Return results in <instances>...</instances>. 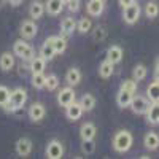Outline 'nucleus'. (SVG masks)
Masks as SVG:
<instances>
[{
	"label": "nucleus",
	"instance_id": "28",
	"mask_svg": "<svg viewBox=\"0 0 159 159\" xmlns=\"http://www.w3.org/2000/svg\"><path fill=\"white\" fill-rule=\"evenodd\" d=\"M91 29H92V22H91L89 18H81L76 22V30L80 34H88Z\"/></svg>",
	"mask_w": 159,
	"mask_h": 159
},
{
	"label": "nucleus",
	"instance_id": "26",
	"mask_svg": "<svg viewBox=\"0 0 159 159\" xmlns=\"http://www.w3.org/2000/svg\"><path fill=\"white\" fill-rule=\"evenodd\" d=\"M80 105H81L83 111H91L92 108L96 107V99H94V96L84 94V96L81 97V100H80Z\"/></svg>",
	"mask_w": 159,
	"mask_h": 159
},
{
	"label": "nucleus",
	"instance_id": "18",
	"mask_svg": "<svg viewBox=\"0 0 159 159\" xmlns=\"http://www.w3.org/2000/svg\"><path fill=\"white\" fill-rule=\"evenodd\" d=\"M45 10L49 13L51 16H57V15H61L62 10H64V3L61 2V0H46Z\"/></svg>",
	"mask_w": 159,
	"mask_h": 159
},
{
	"label": "nucleus",
	"instance_id": "20",
	"mask_svg": "<svg viewBox=\"0 0 159 159\" xmlns=\"http://www.w3.org/2000/svg\"><path fill=\"white\" fill-rule=\"evenodd\" d=\"M45 13V3H42L40 0H34L29 7V15L32 19H40Z\"/></svg>",
	"mask_w": 159,
	"mask_h": 159
},
{
	"label": "nucleus",
	"instance_id": "43",
	"mask_svg": "<svg viewBox=\"0 0 159 159\" xmlns=\"http://www.w3.org/2000/svg\"><path fill=\"white\" fill-rule=\"evenodd\" d=\"M154 65H156V67H159V56L156 57V62H154Z\"/></svg>",
	"mask_w": 159,
	"mask_h": 159
},
{
	"label": "nucleus",
	"instance_id": "39",
	"mask_svg": "<svg viewBox=\"0 0 159 159\" xmlns=\"http://www.w3.org/2000/svg\"><path fill=\"white\" fill-rule=\"evenodd\" d=\"M67 10L70 11V13H76V11H80V7H81V3H80V0H69L67 3Z\"/></svg>",
	"mask_w": 159,
	"mask_h": 159
},
{
	"label": "nucleus",
	"instance_id": "17",
	"mask_svg": "<svg viewBox=\"0 0 159 159\" xmlns=\"http://www.w3.org/2000/svg\"><path fill=\"white\" fill-rule=\"evenodd\" d=\"M65 81H67L69 86H76L80 84V81H81V72H80L76 67H72L67 70V73H65Z\"/></svg>",
	"mask_w": 159,
	"mask_h": 159
},
{
	"label": "nucleus",
	"instance_id": "32",
	"mask_svg": "<svg viewBox=\"0 0 159 159\" xmlns=\"http://www.w3.org/2000/svg\"><path fill=\"white\" fill-rule=\"evenodd\" d=\"M147 67L145 65H142V64H139V65H135L134 67V72H132V76H134V80L135 81H142V80L147 76Z\"/></svg>",
	"mask_w": 159,
	"mask_h": 159
},
{
	"label": "nucleus",
	"instance_id": "29",
	"mask_svg": "<svg viewBox=\"0 0 159 159\" xmlns=\"http://www.w3.org/2000/svg\"><path fill=\"white\" fill-rule=\"evenodd\" d=\"M157 15H159V5H157L156 2H148L147 7H145V16L150 18V19H153V18H156Z\"/></svg>",
	"mask_w": 159,
	"mask_h": 159
},
{
	"label": "nucleus",
	"instance_id": "34",
	"mask_svg": "<svg viewBox=\"0 0 159 159\" xmlns=\"http://www.w3.org/2000/svg\"><path fill=\"white\" fill-rule=\"evenodd\" d=\"M81 150L84 154H92L96 151V143L94 140H83L81 142Z\"/></svg>",
	"mask_w": 159,
	"mask_h": 159
},
{
	"label": "nucleus",
	"instance_id": "24",
	"mask_svg": "<svg viewBox=\"0 0 159 159\" xmlns=\"http://www.w3.org/2000/svg\"><path fill=\"white\" fill-rule=\"evenodd\" d=\"M113 72H115V64H111L110 61H102L100 62V65H99V75L105 80V78H110L111 75H113Z\"/></svg>",
	"mask_w": 159,
	"mask_h": 159
},
{
	"label": "nucleus",
	"instance_id": "25",
	"mask_svg": "<svg viewBox=\"0 0 159 159\" xmlns=\"http://www.w3.org/2000/svg\"><path fill=\"white\" fill-rule=\"evenodd\" d=\"M45 69H46V61H45L43 57L38 56V57H34V59L30 61L29 70H30L32 73H43Z\"/></svg>",
	"mask_w": 159,
	"mask_h": 159
},
{
	"label": "nucleus",
	"instance_id": "13",
	"mask_svg": "<svg viewBox=\"0 0 159 159\" xmlns=\"http://www.w3.org/2000/svg\"><path fill=\"white\" fill-rule=\"evenodd\" d=\"M75 30H76V21H75L73 18L67 16V18H64V19L61 21V32H62L64 37L72 35Z\"/></svg>",
	"mask_w": 159,
	"mask_h": 159
},
{
	"label": "nucleus",
	"instance_id": "9",
	"mask_svg": "<svg viewBox=\"0 0 159 159\" xmlns=\"http://www.w3.org/2000/svg\"><path fill=\"white\" fill-rule=\"evenodd\" d=\"M145 116H147V121L151 126H157L159 124V102L150 103L147 111H145Z\"/></svg>",
	"mask_w": 159,
	"mask_h": 159
},
{
	"label": "nucleus",
	"instance_id": "30",
	"mask_svg": "<svg viewBox=\"0 0 159 159\" xmlns=\"http://www.w3.org/2000/svg\"><path fill=\"white\" fill-rule=\"evenodd\" d=\"M105 38H107V30H105L102 25H97V27L92 30V40L100 43V42H105Z\"/></svg>",
	"mask_w": 159,
	"mask_h": 159
},
{
	"label": "nucleus",
	"instance_id": "6",
	"mask_svg": "<svg viewBox=\"0 0 159 159\" xmlns=\"http://www.w3.org/2000/svg\"><path fill=\"white\" fill-rule=\"evenodd\" d=\"M38 32V27H37V24L34 22V19H27V21H24L21 24V29H19V34L24 40H30L37 35Z\"/></svg>",
	"mask_w": 159,
	"mask_h": 159
},
{
	"label": "nucleus",
	"instance_id": "27",
	"mask_svg": "<svg viewBox=\"0 0 159 159\" xmlns=\"http://www.w3.org/2000/svg\"><path fill=\"white\" fill-rule=\"evenodd\" d=\"M147 96L151 102H159V81H153L148 89H147Z\"/></svg>",
	"mask_w": 159,
	"mask_h": 159
},
{
	"label": "nucleus",
	"instance_id": "33",
	"mask_svg": "<svg viewBox=\"0 0 159 159\" xmlns=\"http://www.w3.org/2000/svg\"><path fill=\"white\" fill-rule=\"evenodd\" d=\"M45 75L43 73H32V86L35 89H42L45 88Z\"/></svg>",
	"mask_w": 159,
	"mask_h": 159
},
{
	"label": "nucleus",
	"instance_id": "14",
	"mask_svg": "<svg viewBox=\"0 0 159 159\" xmlns=\"http://www.w3.org/2000/svg\"><path fill=\"white\" fill-rule=\"evenodd\" d=\"M107 61H110L111 64H119L123 61V48L121 46H118V45H113L108 48L107 51Z\"/></svg>",
	"mask_w": 159,
	"mask_h": 159
},
{
	"label": "nucleus",
	"instance_id": "35",
	"mask_svg": "<svg viewBox=\"0 0 159 159\" xmlns=\"http://www.w3.org/2000/svg\"><path fill=\"white\" fill-rule=\"evenodd\" d=\"M27 45L29 43H25L24 40H18V42L13 45V54H16L18 57H21V54L24 52V49L27 48Z\"/></svg>",
	"mask_w": 159,
	"mask_h": 159
},
{
	"label": "nucleus",
	"instance_id": "15",
	"mask_svg": "<svg viewBox=\"0 0 159 159\" xmlns=\"http://www.w3.org/2000/svg\"><path fill=\"white\" fill-rule=\"evenodd\" d=\"M96 134H97V129L92 123H84L81 126V129H80V137H81V140H94Z\"/></svg>",
	"mask_w": 159,
	"mask_h": 159
},
{
	"label": "nucleus",
	"instance_id": "42",
	"mask_svg": "<svg viewBox=\"0 0 159 159\" xmlns=\"http://www.w3.org/2000/svg\"><path fill=\"white\" fill-rule=\"evenodd\" d=\"M154 80L159 81V67H154Z\"/></svg>",
	"mask_w": 159,
	"mask_h": 159
},
{
	"label": "nucleus",
	"instance_id": "8",
	"mask_svg": "<svg viewBox=\"0 0 159 159\" xmlns=\"http://www.w3.org/2000/svg\"><path fill=\"white\" fill-rule=\"evenodd\" d=\"M45 115H46V108H45L43 103L35 102V103H32L30 107H29V118L32 119L34 123L42 121V119L45 118Z\"/></svg>",
	"mask_w": 159,
	"mask_h": 159
},
{
	"label": "nucleus",
	"instance_id": "19",
	"mask_svg": "<svg viewBox=\"0 0 159 159\" xmlns=\"http://www.w3.org/2000/svg\"><path fill=\"white\" fill-rule=\"evenodd\" d=\"M132 96H134L132 92L124 91V89L119 88V91H118V96H116V103H118V107H119V108H127V107H129V103H130Z\"/></svg>",
	"mask_w": 159,
	"mask_h": 159
},
{
	"label": "nucleus",
	"instance_id": "31",
	"mask_svg": "<svg viewBox=\"0 0 159 159\" xmlns=\"http://www.w3.org/2000/svg\"><path fill=\"white\" fill-rule=\"evenodd\" d=\"M45 88H46L48 91L57 89V88H59V78H57L56 75H48V76L45 78Z\"/></svg>",
	"mask_w": 159,
	"mask_h": 159
},
{
	"label": "nucleus",
	"instance_id": "41",
	"mask_svg": "<svg viewBox=\"0 0 159 159\" xmlns=\"http://www.w3.org/2000/svg\"><path fill=\"white\" fill-rule=\"evenodd\" d=\"M134 0H119V5H121V8H124V7H127V5H130Z\"/></svg>",
	"mask_w": 159,
	"mask_h": 159
},
{
	"label": "nucleus",
	"instance_id": "21",
	"mask_svg": "<svg viewBox=\"0 0 159 159\" xmlns=\"http://www.w3.org/2000/svg\"><path fill=\"white\" fill-rule=\"evenodd\" d=\"M103 8H105V3L100 2V0H89V3L86 5V10L91 16H100L103 13Z\"/></svg>",
	"mask_w": 159,
	"mask_h": 159
},
{
	"label": "nucleus",
	"instance_id": "4",
	"mask_svg": "<svg viewBox=\"0 0 159 159\" xmlns=\"http://www.w3.org/2000/svg\"><path fill=\"white\" fill-rule=\"evenodd\" d=\"M148 100L145 99V97H142V96H132V99H130V103H129V107H130V110L134 111L135 115H145V111H147V108H148Z\"/></svg>",
	"mask_w": 159,
	"mask_h": 159
},
{
	"label": "nucleus",
	"instance_id": "2",
	"mask_svg": "<svg viewBox=\"0 0 159 159\" xmlns=\"http://www.w3.org/2000/svg\"><path fill=\"white\" fill-rule=\"evenodd\" d=\"M134 137L129 130H118L113 137V148L118 153H127L132 148Z\"/></svg>",
	"mask_w": 159,
	"mask_h": 159
},
{
	"label": "nucleus",
	"instance_id": "3",
	"mask_svg": "<svg viewBox=\"0 0 159 159\" xmlns=\"http://www.w3.org/2000/svg\"><path fill=\"white\" fill-rule=\"evenodd\" d=\"M140 13H142V8L134 0L130 5L123 8V19H124L126 24H135L139 21V18H140Z\"/></svg>",
	"mask_w": 159,
	"mask_h": 159
},
{
	"label": "nucleus",
	"instance_id": "11",
	"mask_svg": "<svg viewBox=\"0 0 159 159\" xmlns=\"http://www.w3.org/2000/svg\"><path fill=\"white\" fill-rule=\"evenodd\" d=\"M30 151H32V142L29 139H25V137H21L16 142V153H18V156L25 157V156L30 154Z\"/></svg>",
	"mask_w": 159,
	"mask_h": 159
},
{
	"label": "nucleus",
	"instance_id": "10",
	"mask_svg": "<svg viewBox=\"0 0 159 159\" xmlns=\"http://www.w3.org/2000/svg\"><path fill=\"white\" fill-rule=\"evenodd\" d=\"M83 115V108L81 105H80V102H72L70 105H67L65 107V116H67L70 121H76V119H80Z\"/></svg>",
	"mask_w": 159,
	"mask_h": 159
},
{
	"label": "nucleus",
	"instance_id": "5",
	"mask_svg": "<svg viewBox=\"0 0 159 159\" xmlns=\"http://www.w3.org/2000/svg\"><path fill=\"white\" fill-rule=\"evenodd\" d=\"M75 100V91L72 86H67V88H62L59 92H57V103L61 105V107H67V105H70L72 102Z\"/></svg>",
	"mask_w": 159,
	"mask_h": 159
},
{
	"label": "nucleus",
	"instance_id": "45",
	"mask_svg": "<svg viewBox=\"0 0 159 159\" xmlns=\"http://www.w3.org/2000/svg\"><path fill=\"white\" fill-rule=\"evenodd\" d=\"M61 2H62V3L65 5V3H67V2H69V0H61Z\"/></svg>",
	"mask_w": 159,
	"mask_h": 159
},
{
	"label": "nucleus",
	"instance_id": "37",
	"mask_svg": "<svg viewBox=\"0 0 159 159\" xmlns=\"http://www.w3.org/2000/svg\"><path fill=\"white\" fill-rule=\"evenodd\" d=\"M10 89L7 88V86H3V84H0V107H3V105L8 102V99H10Z\"/></svg>",
	"mask_w": 159,
	"mask_h": 159
},
{
	"label": "nucleus",
	"instance_id": "22",
	"mask_svg": "<svg viewBox=\"0 0 159 159\" xmlns=\"http://www.w3.org/2000/svg\"><path fill=\"white\" fill-rule=\"evenodd\" d=\"M13 67H15V54L3 52V54L0 56V69L3 72H10Z\"/></svg>",
	"mask_w": 159,
	"mask_h": 159
},
{
	"label": "nucleus",
	"instance_id": "1",
	"mask_svg": "<svg viewBox=\"0 0 159 159\" xmlns=\"http://www.w3.org/2000/svg\"><path fill=\"white\" fill-rule=\"evenodd\" d=\"M25 102H27V91L24 88H16L10 92V99L2 108L7 113H15V111H19L24 107Z\"/></svg>",
	"mask_w": 159,
	"mask_h": 159
},
{
	"label": "nucleus",
	"instance_id": "38",
	"mask_svg": "<svg viewBox=\"0 0 159 159\" xmlns=\"http://www.w3.org/2000/svg\"><path fill=\"white\" fill-rule=\"evenodd\" d=\"M34 57H35V51H34V48H32L30 45H27V48H25L24 52L21 54V59H22L24 62H30Z\"/></svg>",
	"mask_w": 159,
	"mask_h": 159
},
{
	"label": "nucleus",
	"instance_id": "23",
	"mask_svg": "<svg viewBox=\"0 0 159 159\" xmlns=\"http://www.w3.org/2000/svg\"><path fill=\"white\" fill-rule=\"evenodd\" d=\"M56 56V52H54V48H52V45L49 43V40L46 38V42L42 45V48H40V57H43L46 62L51 61V59H54Z\"/></svg>",
	"mask_w": 159,
	"mask_h": 159
},
{
	"label": "nucleus",
	"instance_id": "44",
	"mask_svg": "<svg viewBox=\"0 0 159 159\" xmlns=\"http://www.w3.org/2000/svg\"><path fill=\"white\" fill-rule=\"evenodd\" d=\"M3 3H5V0H0V7H2Z\"/></svg>",
	"mask_w": 159,
	"mask_h": 159
},
{
	"label": "nucleus",
	"instance_id": "40",
	"mask_svg": "<svg viewBox=\"0 0 159 159\" xmlns=\"http://www.w3.org/2000/svg\"><path fill=\"white\" fill-rule=\"evenodd\" d=\"M7 2L11 5V7H19L22 3V0H7Z\"/></svg>",
	"mask_w": 159,
	"mask_h": 159
},
{
	"label": "nucleus",
	"instance_id": "46",
	"mask_svg": "<svg viewBox=\"0 0 159 159\" xmlns=\"http://www.w3.org/2000/svg\"><path fill=\"white\" fill-rule=\"evenodd\" d=\"M100 2H103V3H105V2H107V0H100Z\"/></svg>",
	"mask_w": 159,
	"mask_h": 159
},
{
	"label": "nucleus",
	"instance_id": "36",
	"mask_svg": "<svg viewBox=\"0 0 159 159\" xmlns=\"http://www.w3.org/2000/svg\"><path fill=\"white\" fill-rule=\"evenodd\" d=\"M121 89L135 94V92H137V81H135V80H126V81H123V84H121Z\"/></svg>",
	"mask_w": 159,
	"mask_h": 159
},
{
	"label": "nucleus",
	"instance_id": "16",
	"mask_svg": "<svg viewBox=\"0 0 159 159\" xmlns=\"http://www.w3.org/2000/svg\"><path fill=\"white\" fill-rule=\"evenodd\" d=\"M143 145H145V148L150 150V151L157 150L159 148V135L156 134V132H148L143 139Z\"/></svg>",
	"mask_w": 159,
	"mask_h": 159
},
{
	"label": "nucleus",
	"instance_id": "12",
	"mask_svg": "<svg viewBox=\"0 0 159 159\" xmlns=\"http://www.w3.org/2000/svg\"><path fill=\"white\" fill-rule=\"evenodd\" d=\"M48 40L52 45V48H54L56 54H62V52L67 49V38H65L64 35H61V37H48Z\"/></svg>",
	"mask_w": 159,
	"mask_h": 159
},
{
	"label": "nucleus",
	"instance_id": "7",
	"mask_svg": "<svg viewBox=\"0 0 159 159\" xmlns=\"http://www.w3.org/2000/svg\"><path fill=\"white\" fill-rule=\"evenodd\" d=\"M64 156V147L59 140H51L46 147V157L48 159H61Z\"/></svg>",
	"mask_w": 159,
	"mask_h": 159
}]
</instances>
